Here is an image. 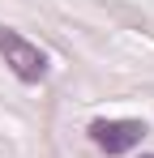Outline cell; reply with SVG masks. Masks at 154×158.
I'll return each instance as SVG.
<instances>
[{
  "label": "cell",
  "instance_id": "6da1fadb",
  "mask_svg": "<svg viewBox=\"0 0 154 158\" xmlns=\"http://www.w3.org/2000/svg\"><path fill=\"white\" fill-rule=\"evenodd\" d=\"M0 56L13 69V77L26 81V85H34V81L47 77V56L39 52L30 39H22L17 30H9V26H0Z\"/></svg>",
  "mask_w": 154,
  "mask_h": 158
},
{
  "label": "cell",
  "instance_id": "7a4b0ae2",
  "mask_svg": "<svg viewBox=\"0 0 154 158\" xmlns=\"http://www.w3.org/2000/svg\"><path fill=\"white\" fill-rule=\"evenodd\" d=\"M141 137H146L141 120H94L90 124V141L103 154H128L141 145Z\"/></svg>",
  "mask_w": 154,
  "mask_h": 158
},
{
  "label": "cell",
  "instance_id": "3957f363",
  "mask_svg": "<svg viewBox=\"0 0 154 158\" xmlns=\"http://www.w3.org/2000/svg\"><path fill=\"white\" fill-rule=\"evenodd\" d=\"M141 158H154V154H141Z\"/></svg>",
  "mask_w": 154,
  "mask_h": 158
}]
</instances>
